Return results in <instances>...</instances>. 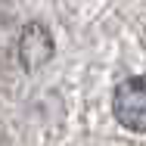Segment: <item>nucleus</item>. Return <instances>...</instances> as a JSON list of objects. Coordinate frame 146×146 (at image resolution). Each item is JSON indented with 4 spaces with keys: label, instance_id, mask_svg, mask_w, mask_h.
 Returning <instances> with one entry per match:
<instances>
[{
    "label": "nucleus",
    "instance_id": "f03ea898",
    "mask_svg": "<svg viewBox=\"0 0 146 146\" xmlns=\"http://www.w3.org/2000/svg\"><path fill=\"white\" fill-rule=\"evenodd\" d=\"M53 34L40 22H28L19 34V62L25 65V72H34L40 65H47L53 59Z\"/></svg>",
    "mask_w": 146,
    "mask_h": 146
},
{
    "label": "nucleus",
    "instance_id": "f257e3e1",
    "mask_svg": "<svg viewBox=\"0 0 146 146\" xmlns=\"http://www.w3.org/2000/svg\"><path fill=\"white\" fill-rule=\"evenodd\" d=\"M112 112L127 131L146 134V75H134L115 87Z\"/></svg>",
    "mask_w": 146,
    "mask_h": 146
}]
</instances>
